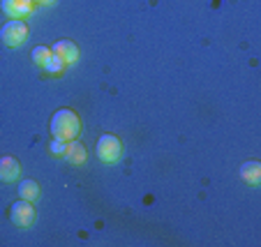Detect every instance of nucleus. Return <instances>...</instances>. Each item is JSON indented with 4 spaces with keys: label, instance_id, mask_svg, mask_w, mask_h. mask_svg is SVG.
<instances>
[{
    "label": "nucleus",
    "instance_id": "obj_1",
    "mask_svg": "<svg viewBox=\"0 0 261 247\" xmlns=\"http://www.w3.org/2000/svg\"><path fill=\"white\" fill-rule=\"evenodd\" d=\"M81 132V118L72 109H58L51 118V134L60 141H72Z\"/></svg>",
    "mask_w": 261,
    "mask_h": 247
},
{
    "label": "nucleus",
    "instance_id": "obj_2",
    "mask_svg": "<svg viewBox=\"0 0 261 247\" xmlns=\"http://www.w3.org/2000/svg\"><path fill=\"white\" fill-rule=\"evenodd\" d=\"M0 37L10 49H16V46L25 44V40H28V25H25L23 19H12L0 28Z\"/></svg>",
    "mask_w": 261,
    "mask_h": 247
},
{
    "label": "nucleus",
    "instance_id": "obj_3",
    "mask_svg": "<svg viewBox=\"0 0 261 247\" xmlns=\"http://www.w3.org/2000/svg\"><path fill=\"white\" fill-rule=\"evenodd\" d=\"M123 155V144H120V139L114 136V134H102L97 141V157L107 164H114L120 159Z\"/></svg>",
    "mask_w": 261,
    "mask_h": 247
},
{
    "label": "nucleus",
    "instance_id": "obj_4",
    "mask_svg": "<svg viewBox=\"0 0 261 247\" xmlns=\"http://www.w3.org/2000/svg\"><path fill=\"white\" fill-rule=\"evenodd\" d=\"M10 219L14 227L19 229H28L30 224L35 222V208L33 201H25V199H19L16 203H12L10 208Z\"/></svg>",
    "mask_w": 261,
    "mask_h": 247
},
{
    "label": "nucleus",
    "instance_id": "obj_5",
    "mask_svg": "<svg viewBox=\"0 0 261 247\" xmlns=\"http://www.w3.org/2000/svg\"><path fill=\"white\" fill-rule=\"evenodd\" d=\"M33 0H0V10L12 19H23L33 12Z\"/></svg>",
    "mask_w": 261,
    "mask_h": 247
},
{
    "label": "nucleus",
    "instance_id": "obj_6",
    "mask_svg": "<svg viewBox=\"0 0 261 247\" xmlns=\"http://www.w3.org/2000/svg\"><path fill=\"white\" fill-rule=\"evenodd\" d=\"M51 53L58 56L65 65H72V63H76V60H79V49H76V44H72L69 40L56 42V44L51 46Z\"/></svg>",
    "mask_w": 261,
    "mask_h": 247
},
{
    "label": "nucleus",
    "instance_id": "obj_7",
    "mask_svg": "<svg viewBox=\"0 0 261 247\" xmlns=\"http://www.w3.org/2000/svg\"><path fill=\"white\" fill-rule=\"evenodd\" d=\"M19 173H21V164L14 157H10V155L0 157V180L3 183H16Z\"/></svg>",
    "mask_w": 261,
    "mask_h": 247
},
{
    "label": "nucleus",
    "instance_id": "obj_8",
    "mask_svg": "<svg viewBox=\"0 0 261 247\" xmlns=\"http://www.w3.org/2000/svg\"><path fill=\"white\" fill-rule=\"evenodd\" d=\"M65 157H67L69 164H74V167H81V164H86V148L81 141H76V139H72V141H67V150H65Z\"/></svg>",
    "mask_w": 261,
    "mask_h": 247
},
{
    "label": "nucleus",
    "instance_id": "obj_9",
    "mask_svg": "<svg viewBox=\"0 0 261 247\" xmlns=\"http://www.w3.org/2000/svg\"><path fill=\"white\" fill-rule=\"evenodd\" d=\"M241 178L245 180L250 187H256V185L261 183V162H256V159L245 162L241 169Z\"/></svg>",
    "mask_w": 261,
    "mask_h": 247
},
{
    "label": "nucleus",
    "instance_id": "obj_10",
    "mask_svg": "<svg viewBox=\"0 0 261 247\" xmlns=\"http://www.w3.org/2000/svg\"><path fill=\"white\" fill-rule=\"evenodd\" d=\"M19 197L25 199V201H37V199H40V185L35 183V180H21Z\"/></svg>",
    "mask_w": 261,
    "mask_h": 247
},
{
    "label": "nucleus",
    "instance_id": "obj_11",
    "mask_svg": "<svg viewBox=\"0 0 261 247\" xmlns=\"http://www.w3.org/2000/svg\"><path fill=\"white\" fill-rule=\"evenodd\" d=\"M30 56H33V63H35V65H40V67L44 69V65L49 63V58H51L54 53H51L49 46H35Z\"/></svg>",
    "mask_w": 261,
    "mask_h": 247
},
{
    "label": "nucleus",
    "instance_id": "obj_12",
    "mask_svg": "<svg viewBox=\"0 0 261 247\" xmlns=\"http://www.w3.org/2000/svg\"><path fill=\"white\" fill-rule=\"evenodd\" d=\"M63 67H65V63L58 58V56H51L49 63L44 65V69L49 72V74H60V72H63Z\"/></svg>",
    "mask_w": 261,
    "mask_h": 247
},
{
    "label": "nucleus",
    "instance_id": "obj_13",
    "mask_svg": "<svg viewBox=\"0 0 261 247\" xmlns=\"http://www.w3.org/2000/svg\"><path fill=\"white\" fill-rule=\"evenodd\" d=\"M49 150L54 155H60V157H65V150H67V141H60V139H54L49 146Z\"/></svg>",
    "mask_w": 261,
    "mask_h": 247
},
{
    "label": "nucleus",
    "instance_id": "obj_14",
    "mask_svg": "<svg viewBox=\"0 0 261 247\" xmlns=\"http://www.w3.org/2000/svg\"><path fill=\"white\" fill-rule=\"evenodd\" d=\"M33 3H40V5H51L54 0H33Z\"/></svg>",
    "mask_w": 261,
    "mask_h": 247
}]
</instances>
